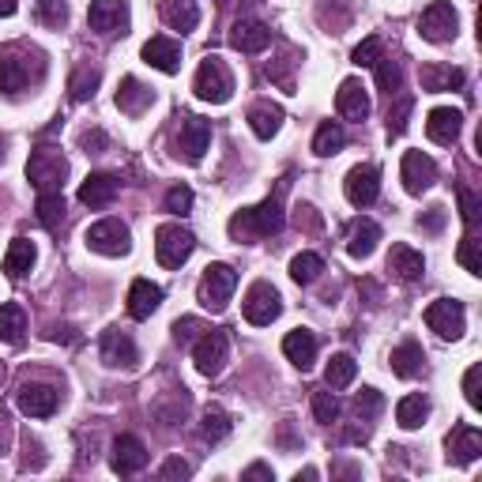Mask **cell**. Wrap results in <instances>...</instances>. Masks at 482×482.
I'll return each mask as SVG.
<instances>
[{"mask_svg":"<svg viewBox=\"0 0 482 482\" xmlns=\"http://www.w3.org/2000/svg\"><path fill=\"white\" fill-rule=\"evenodd\" d=\"M98 354L110 369H133L140 362V350H136V339L121 328H106L103 339H98Z\"/></svg>","mask_w":482,"mask_h":482,"instance_id":"obj_15","label":"cell"},{"mask_svg":"<svg viewBox=\"0 0 482 482\" xmlns=\"http://www.w3.org/2000/svg\"><path fill=\"white\" fill-rule=\"evenodd\" d=\"M234 287H238V271L231 264H208L204 279H200V287H196V301L211 313H222L226 301H231V294H234Z\"/></svg>","mask_w":482,"mask_h":482,"instance_id":"obj_6","label":"cell"},{"mask_svg":"<svg viewBox=\"0 0 482 482\" xmlns=\"http://www.w3.org/2000/svg\"><path fill=\"white\" fill-rule=\"evenodd\" d=\"M283 354H287V362H294L301 373L313 369V362H317V336L310 332V328H294V332L283 336Z\"/></svg>","mask_w":482,"mask_h":482,"instance_id":"obj_25","label":"cell"},{"mask_svg":"<svg viewBox=\"0 0 482 482\" xmlns=\"http://www.w3.org/2000/svg\"><path fill=\"white\" fill-rule=\"evenodd\" d=\"M27 177L38 192H61L68 177V159L61 155V147H34L27 159Z\"/></svg>","mask_w":482,"mask_h":482,"instance_id":"obj_3","label":"cell"},{"mask_svg":"<svg viewBox=\"0 0 482 482\" xmlns=\"http://www.w3.org/2000/svg\"><path fill=\"white\" fill-rule=\"evenodd\" d=\"M429 418V399L426 396H403L399 403H396V422L403 426V429H418L422 422Z\"/></svg>","mask_w":482,"mask_h":482,"instance_id":"obj_37","label":"cell"},{"mask_svg":"<svg viewBox=\"0 0 482 482\" xmlns=\"http://www.w3.org/2000/svg\"><path fill=\"white\" fill-rule=\"evenodd\" d=\"M389 271H396L403 283H415V279H422V271H426V257H422L418 249H411V245H392Z\"/></svg>","mask_w":482,"mask_h":482,"instance_id":"obj_30","label":"cell"},{"mask_svg":"<svg viewBox=\"0 0 482 482\" xmlns=\"http://www.w3.org/2000/svg\"><path fill=\"white\" fill-rule=\"evenodd\" d=\"M249 129L257 140H271L279 129H283V106H271V103H261L249 110Z\"/></svg>","mask_w":482,"mask_h":482,"instance_id":"obj_32","label":"cell"},{"mask_svg":"<svg viewBox=\"0 0 482 482\" xmlns=\"http://www.w3.org/2000/svg\"><path fill=\"white\" fill-rule=\"evenodd\" d=\"M320 271H324V257L320 252H298V257L290 261V279L298 287H313L317 279H320Z\"/></svg>","mask_w":482,"mask_h":482,"instance_id":"obj_39","label":"cell"},{"mask_svg":"<svg viewBox=\"0 0 482 482\" xmlns=\"http://www.w3.org/2000/svg\"><path fill=\"white\" fill-rule=\"evenodd\" d=\"M15 8H19V0H0V19L15 15Z\"/></svg>","mask_w":482,"mask_h":482,"instance_id":"obj_60","label":"cell"},{"mask_svg":"<svg viewBox=\"0 0 482 482\" xmlns=\"http://www.w3.org/2000/svg\"><path fill=\"white\" fill-rule=\"evenodd\" d=\"M0 380H5V366H0Z\"/></svg>","mask_w":482,"mask_h":482,"instance_id":"obj_63","label":"cell"},{"mask_svg":"<svg viewBox=\"0 0 482 482\" xmlns=\"http://www.w3.org/2000/svg\"><path fill=\"white\" fill-rule=\"evenodd\" d=\"M34 241H27V238H15L12 245H8V252H5V271H8V279H23L31 268H34Z\"/></svg>","mask_w":482,"mask_h":482,"instance_id":"obj_34","label":"cell"},{"mask_svg":"<svg viewBox=\"0 0 482 482\" xmlns=\"http://www.w3.org/2000/svg\"><path fill=\"white\" fill-rule=\"evenodd\" d=\"M117 192H121V182L113 173H91L87 182L80 185V204H87V208H110L113 200H117Z\"/></svg>","mask_w":482,"mask_h":482,"instance_id":"obj_26","label":"cell"},{"mask_svg":"<svg viewBox=\"0 0 482 482\" xmlns=\"http://www.w3.org/2000/svg\"><path fill=\"white\" fill-rule=\"evenodd\" d=\"M399 182H403V189H408L411 196H422V192L434 189V182H438V162L429 159V155H422V151H408L403 162H399Z\"/></svg>","mask_w":482,"mask_h":482,"instance_id":"obj_14","label":"cell"},{"mask_svg":"<svg viewBox=\"0 0 482 482\" xmlns=\"http://www.w3.org/2000/svg\"><path fill=\"white\" fill-rule=\"evenodd\" d=\"M143 61H147L151 68L166 72V75L182 72V42H177V38H166V34L151 38V42L143 45Z\"/></svg>","mask_w":482,"mask_h":482,"instance_id":"obj_24","label":"cell"},{"mask_svg":"<svg viewBox=\"0 0 482 482\" xmlns=\"http://www.w3.org/2000/svg\"><path fill=\"white\" fill-rule=\"evenodd\" d=\"M98 84H103V72L84 64V68H75L72 72V80H68V91H72V103H87V98H94Z\"/></svg>","mask_w":482,"mask_h":482,"instance_id":"obj_41","label":"cell"},{"mask_svg":"<svg viewBox=\"0 0 482 482\" xmlns=\"http://www.w3.org/2000/svg\"><path fill=\"white\" fill-rule=\"evenodd\" d=\"M339 396L328 389V392H313V415H317V422H324V426H332L336 418H339Z\"/></svg>","mask_w":482,"mask_h":482,"instance_id":"obj_46","label":"cell"},{"mask_svg":"<svg viewBox=\"0 0 482 482\" xmlns=\"http://www.w3.org/2000/svg\"><path fill=\"white\" fill-rule=\"evenodd\" d=\"M456 261H460L471 275H482V257H478V241H475V238H464V241H460V252H456Z\"/></svg>","mask_w":482,"mask_h":482,"instance_id":"obj_50","label":"cell"},{"mask_svg":"<svg viewBox=\"0 0 482 482\" xmlns=\"http://www.w3.org/2000/svg\"><path fill=\"white\" fill-rule=\"evenodd\" d=\"M464 68H452V64H426L422 68V91L438 94V91H456L464 87Z\"/></svg>","mask_w":482,"mask_h":482,"instance_id":"obj_31","label":"cell"},{"mask_svg":"<svg viewBox=\"0 0 482 482\" xmlns=\"http://www.w3.org/2000/svg\"><path fill=\"white\" fill-rule=\"evenodd\" d=\"M411 110H415V98L408 94V98H399V103L389 110V136H403L408 133V117H411Z\"/></svg>","mask_w":482,"mask_h":482,"instance_id":"obj_47","label":"cell"},{"mask_svg":"<svg viewBox=\"0 0 482 482\" xmlns=\"http://www.w3.org/2000/svg\"><path fill=\"white\" fill-rule=\"evenodd\" d=\"M380 57H385V45H380V38H366L362 45H354V54H350V61L359 64V68H373Z\"/></svg>","mask_w":482,"mask_h":482,"instance_id":"obj_48","label":"cell"},{"mask_svg":"<svg viewBox=\"0 0 482 482\" xmlns=\"http://www.w3.org/2000/svg\"><path fill=\"white\" fill-rule=\"evenodd\" d=\"M445 456H448V464H456V467H467V464H475L478 456H482V434L475 426H467V422H460V426H452L448 429V438H445Z\"/></svg>","mask_w":482,"mask_h":482,"instance_id":"obj_16","label":"cell"},{"mask_svg":"<svg viewBox=\"0 0 482 482\" xmlns=\"http://www.w3.org/2000/svg\"><path fill=\"white\" fill-rule=\"evenodd\" d=\"M15 403H19L23 415H31V418H49V415L57 411L61 396H57V389H49V385H23L19 396H15Z\"/></svg>","mask_w":482,"mask_h":482,"instance_id":"obj_22","label":"cell"},{"mask_svg":"<svg viewBox=\"0 0 482 482\" xmlns=\"http://www.w3.org/2000/svg\"><path fill=\"white\" fill-rule=\"evenodd\" d=\"M377 241H380V226L373 219H354L350 231H347V252L354 261H369L377 252Z\"/></svg>","mask_w":482,"mask_h":482,"instance_id":"obj_27","label":"cell"},{"mask_svg":"<svg viewBox=\"0 0 482 482\" xmlns=\"http://www.w3.org/2000/svg\"><path fill=\"white\" fill-rule=\"evenodd\" d=\"M279 313H283V298H279V290L271 283H264V279H257L245 294V320L264 328V324L279 320Z\"/></svg>","mask_w":482,"mask_h":482,"instance_id":"obj_11","label":"cell"},{"mask_svg":"<svg viewBox=\"0 0 482 482\" xmlns=\"http://www.w3.org/2000/svg\"><path fill=\"white\" fill-rule=\"evenodd\" d=\"M456 196H460V215H464V222H467V226H478V211H482L478 196H475L471 189H460Z\"/></svg>","mask_w":482,"mask_h":482,"instance_id":"obj_52","label":"cell"},{"mask_svg":"<svg viewBox=\"0 0 482 482\" xmlns=\"http://www.w3.org/2000/svg\"><path fill=\"white\" fill-rule=\"evenodd\" d=\"M231 45L238 49V54H264V49L271 45V27H264L261 19H238L231 27Z\"/></svg>","mask_w":482,"mask_h":482,"instance_id":"obj_20","label":"cell"},{"mask_svg":"<svg viewBox=\"0 0 482 482\" xmlns=\"http://www.w3.org/2000/svg\"><path fill=\"white\" fill-rule=\"evenodd\" d=\"M166 211L170 215H189V208H192V189L189 185H173L170 192H166Z\"/></svg>","mask_w":482,"mask_h":482,"instance_id":"obj_49","label":"cell"},{"mask_svg":"<svg viewBox=\"0 0 482 482\" xmlns=\"http://www.w3.org/2000/svg\"><path fill=\"white\" fill-rule=\"evenodd\" d=\"M226 359H231V336L226 332H204L192 347V362L204 377H219Z\"/></svg>","mask_w":482,"mask_h":482,"instance_id":"obj_12","label":"cell"},{"mask_svg":"<svg viewBox=\"0 0 482 482\" xmlns=\"http://www.w3.org/2000/svg\"><path fill=\"white\" fill-rule=\"evenodd\" d=\"M34 15L45 27H64L68 23V5L64 0H34Z\"/></svg>","mask_w":482,"mask_h":482,"instance_id":"obj_45","label":"cell"},{"mask_svg":"<svg viewBox=\"0 0 482 482\" xmlns=\"http://www.w3.org/2000/svg\"><path fill=\"white\" fill-rule=\"evenodd\" d=\"M8 445H12V434H8V426L0 422V452H8Z\"/></svg>","mask_w":482,"mask_h":482,"instance_id":"obj_61","label":"cell"},{"mask_svg":"<svg viewBox=\"0 0 482 482\" xmlns=\"http://www.w3.org/2000/svg\"><path fill=\"white\" fill-rule=\"evenodd\" d=\"M23 332H27V313H23V306H15V301L0 306V339L15 347V343H23Z\"/></svg>","mask_w":482,"mask_h":482,"instance_id":"obj_38","label":"cell"},{"mask_svg":"<svg viewBox=\"0 0 482 482\" xmlns=\"http://www.w3.org/2000/svg\"><path fill=\"white\" fill-rule=\"evenodd\" d=\"M336 110L343 121H366L369 117V94L362 87V80H343L339 91H336Z\"/></svg>","mask_w":482,"mask_h":482,"instance_id":"obj_23","label":"cell"},{"mask_svg":"<svg viewBox=\"0 0 482 482\" xmlns=\"http://www.w3.org/2000/svg\"><path fill=\"white\" fill-rule=\"evenodd\" d=\"M231 429H234L231 415H226L219 403H211V408L204 411V422H200V438H204L208 445H219V441L231 438Z\"/></svg>","mask_w":482,"mask_h":482,"instance_id":"obj_35","label":"cell"},{"mask_svg":"<svg viewBox=\"0 0 482 482\" xmlns=\"http://www.w3.org/2000/svg\"><path fill=\"white\" fill-rule=\"evenodd\" d=\"M192 475V467L182 460V456H170V460L159 467V478H189Z\"/></svg>","mask_w":482,"mask_h":482,"instance_id":"obj_55","label":"cell"},{"mask_svg":"<svg viewBox=\"0 0 482 482\" xmlns=\"http://www.w3.org/2000/svg\"><path fill=\"white\" fill-rule=\"evenodd\" d=\"M287 182H290V177H283V182H279V189H275L268 200H261L257 208H241V211L231 219V238L252 241V238H271V234L283 231V222H287V215H283Z\"/></svg>","mask_w":482,"mask_h":482,"instance_id":"obj_2","label":"cell"},{"mask_svg":"<svg viewBox=\"0 0 482 482\" xmlns=\"http://www.w3.org/2000/svg\"><path fill=\"white\" fill-rule=\"evenodd\" d=\"M38 222L45 226V231H61V222H64V196L61 192H38Z\"/></svg>","mask_w":482,"mask_h":482,"instance_id":"obj_40","label":"cell"},{"mask_svg":"<svg viewBox=\"0 0 482 482\" xmlns=\"http://www.w3.org/2000/svg\"><path fill=\"white\" fill-rule=\"evenodd\" d=\"M159 15L170 31H196L200 27V8H196V0H159Z\"/></svg>","mask_w":482,"mask_h":482,"instance_id":"obj_28","label":"cell"},{"mask_svg":"<svg viewBox=\"0 0 482 482\" xmlns=\"http://www.w3.org/2000/svg\"><path fill=\"white\" fill-rule=\"evenodd\" d=\"M196 252V234L182 222H162L155 231V257L162 268H182Z\"/></svg>","mask_w":482,"mask_h":482,"instance_id":"obj_5","label":"cell"},{"mask_svg":"<svg viewBox=\"0 0 482 482\" xmlns=\"http://www.w3.org/2000/svg\"><path fill=\"white\" fill-rule=\"evenodd\" d=\"M426 328L429 332H438L441 339H460L467 332V313H464V301L456 298H438L426 306Z\"/></svg>","mask_w":482,"mask_h":482,"instance_id":"obj_7","label":"cell"},{"mask_svg":"<svg viewBox=\"0 0 482 482\" xmlns=\"http://www.w3.org/2000/svg\"><path fill=\"white\" fill-rule=\"evenodd\" d=\"M392 373L396 377H403V380H411V377H418L422 373V366H426V354H422V347L415 343V339H408V343H399L396 350H392Z\"/></svg>","mask_w":482,"mask_h":482,"instance_id":"obj_33","label":"cell"},{"mask_svg":"<svg viewBox=\"0 0 482 482\" xmlns=\"http://www.w3.org/2000/svg\"><path fill=\"white\" fill-rule=\"evenodd\" d=\"M373 68H377V87H380V91H385V94L392 98V94H396V91L403 87V72H399V61H392V57L385 54V57H380V61H377Z\"/></svg>","mask_w":482,"mask_h":482,"instance_id":"obj_44","label":"cell"},{"mask_svg":"<svg viewBox=\"0 0 482 482\" xmlns=\"http://www.w3.org/2000/svg\"><path fill=\"white\" fill-rule=\"evenodd\" d=\"M445 219H448V211H445L441 204L426 208V211L418 215V231H426V234H441V231H445Z\"/></svg>","mask_w":482,"mask_h":482,"instance_id":"obj_51","label":"cell"},{"mask_svg":"<svg viewBox=\"0 0 482 482\" xmlns=\"http://www.w3.org/2000/svg\"><path fill=\"white\" fill-rule=\"evenodd\" d=\"M215 5H219V8H226V5H231V0H215Z\"/></svg>","mask_w":482,"mask_h":482,"instance_id":"obj_62","label":"cell"},{"mask_svg":"<svg viewBox=\"0 0 482 482\" xmlns=\"http://www.w3.org/2000/svg\"><path fill=\"white\" fill-rule=\"evenodd\" d=\"M456 27H460V15H456V8L448 5V0H429V5L422 8V15H418V34L426 42H434V45L452 42Z\"/></svg>","mask_w":482,"mask_h":482,"instance_id":"obj_8","label":"cell"},{"mask_svg":"<svg viewBox=\"0 0 482 482\" xmlns=\"http://www.w3.org/2000/svg\"><path fill=\"white\" fill-rule=\"evenodd\" d=\"M343 192L354 208H369L380 196V170L377 166H354L343 182Z\"/></svg>","mask_w":482,"mask_h":482,"instance_id":"obj_17","label":"cell"},{"mask_svg":"<svg viewBox=\"0 0 482 482\" xmlns=\"http://www.w3.org/2000/svg\"><path fill=\"white\" fill-rule=\"evenodd\" d=\"M192 91H196L200 103L222 106V103H231V94H234V75H231V68H226L219 57H204V61H200V68H196Z\"/></svg>","mask_w":482,"mask_h":482,"instance_id":"obj_4","label":"cell"},{"mask_svg":"<svg viewBox=\"0 0 482 482\" xmlns=\"http://www.w3.org/2000/svg\"><path fill=\"white\" fill-rule=\"evenodd\" d=\"M208 147H211V121L196 117V113H185L182 117V133H177V155H182L185 162H200Z\"/></svg>","mask_w":482,"mask_h":482,"instance_id":"obj_13","label":"cell"},{"mask_svg":"<svg viewBox=\"0 0 482 482\" xmlns=\"http://www.w3.org/2000/svg\"><path fill=\"white\" fill-rule=\"evenodd\" d=\"M80 143L87 147V155H98V151H103L110 140H106V133H98V129H94V133H84V140H80Z\"/></svg>","mask_w":482,"mask_h":482,"instance_id":"obj_56","label":"cell"},{"mask_svg":"<svg viewBox=\"0 0 482 482\" xmlns=\"http://www.w3.org/2000/svg\"><path fill=\"white\" fill-rule=\"evenodd\" d=\"M241 478H245V482H249V478H271V467H268V464H252V467H245Z\"/></svg>","mask_w":482,"mask_h":482,"instance_id":"obj_58","label":"cell"},{"mask_svg":"<svg viewBox=\"0 0 482 482\" xmlns=\"http://www.w3.org/2000/svg\"><path fill=\"white\" fill-rule=\"evenodd\" d=\"M354 373H359V362H354L350 354H332V362H328V369H324V380H328L332 392H339L354 380Z\"/></svg>","mask_w":482,"mask_h":482,"instance_id":"obj_42","label":"cell"},{"mask_svg":"<svg viewBox=\"0 0 482 482\" xmlns=\"http://www.w3.org/2000/svg\"><path fill=\"white\" fill-rule=\"evenodd\" d=\"M196 332H204V324H200L196 317H185V320H177V324H173V339L182 343V347H185V343H192V336H196Z\"/></svg>","mask_w":482,"mask_h":482,"instance_id":"obj_54","label":"cell"},{"mask_svg":"<svg viewBox=\"0 0 482 482\" xmlns=\"http://www.w3.org/2000/svg\"><path fill=\"white\" fill-rule=\"evenodd\" d=\"M279 441H283L287 448H298V445H301V441L290 434V422H283V429H279Z\"/></svg>","mask_w":482,"mask_h":482,"instance_id":"obj_59","label":"cell"},{"mask_svg":"<svg viewBox=\"0 0 482 482\" xmlns=\"http://www.w3.org/2000/svg\"><path fill=\"white\" fill-rule=\"evenodd\" d=\"M380 411H385V396H380L377 389H362L359 396H354V415H359V422L373 426Z\"/></svg>","mask_w":482,"mask_h":482,"instance_id":"obj_43","label":"cell"},{"mask_svg":"<svg viewBox=\"0 0 482 482\" xmlns=\"http://www.w3.org/2000/svg\"><path fill=\"white\" fill-rule=\"evenodd\" d=\"M151 106H155V91L147 84H140L136 75H124L121 87H117V110L124 117H143Z\"/></svg>","mask_w":482,"mask_h":482,"instance_id":"obj_19","label":"cell"},{"mask_svg":"<svg viewBox=\"0 0 482 482\" xmlns=\"http://www.w3.org/2000/svg\"><path fill=\"white\" fill-rule=\"evenodd\" d=\"M147 445L140 441V438H133V434H121L117 441H113V452H110V464H113V471L117 475H136V471H143L147 467Z\"/></svg>","mask_w":482,"mask_h":482,"instance_id":"obj_18","label":"cell"},{"mask_svg":"<svg viewBox=\"0 0 482 482\" xmlns=\"http://www.w3.org/2000/svg\"><path fill=\"white\" fill-rule=\"evenodd\" d=\"M343 143H347V133H343V124H339V121H324L320 129H317V136H313V151H317L320 159L339 155Z\"/></svg>","mask_w":482,"mask_h":482,"instance_id":"obj_36","label":"cell"},{"mask_svg":"<svg viewBox=\"0 0 482 482\" xmlns=\"http://www.w3.org/2000/svg\"><path fill=\"white\" fill-rule=\"evenodd\" d=\"M301 222H306L310 231H317V226H320V219H317V208H313V204H301V208H298V226H301Z\"/></svg>","mask_w":482,"mask_h":482,"instance_id":"obj_57","label":"cell"},{"mask_svg":"<svg viewBox=\"0 0 482 482\" xmlns=\"http://www.w3.org/2000/svg\"><path fill=\"white\" fill-rule=\"evenodd\" d=\"M87 23L94 34L103 38H117V34H129V0H91L87 8Z\"/></svg>","mask_w":482,"mask_h":482,"instance_id":"obj_9","label":"cell"},{"mask_svg":"<svg viewBox=\"0 0 482 482\" xmlns=\"http://www.w3.org/2000/svg\"><path fill=\"white\" fill-rule=\"evenodd\" d=\"M87 245L103 257H129L133 249V231L121 219H98L87 231Z\"/></svg>","mask_w":482,"mask_h":482,"instance_id":"obj_10","label":"cell"},{"mask_svg":"<svg viewBox=\"0 0 482 482\" xmlns=\"http://www.w3.org/2000/svg\"><path fill=\"white\" fill-rule=\"evenodd\" d=\"M45 80V54L27 42H12L0 49V91L8 98H19Z\"/></svg>","mask_w":482,"mask_h":482,"instance_id":"obj_1","label":"cell"},{"mask_svg":"<svg viewBox=\"0 0 482 482\" xmlns=\"http://www.w3.org/2000/svg\"><path fill=\"white\" fill-rule=\"evenodd\" d=\"M478 377H482V366H471L467 373H464V396H467V403L478 411L482 408V396H478Z\"/></svg>","mask_w":482,"mask_h":482,"instance_id":"obj_53","label":"cell"},{"mask_svg":"<svg viewBox=\"0 0 482 482\" xmlns=\"http://www.w3.org/2000/svg\"><path fill=\"white\" fill-rule=\"evenodd\" d=\"M159 306H162V287L159 283H151V279H136V283L129 287V317L133 320H147Z\"/></svg>","mask_w":482,"mask_h":482,"instance_id":"obj_29","label":"cell"},{"mask_svg":"<svg viewBox=\"0 0 482 482\" xmlns=\"http://www.w3.org/2000/svg\"><path fill=\"white\" fill-rule=\"evenodd\" d=\"M460 129H464V113L452 110V106H438V110H429V117H426L429 140L441 143V147H452L456 140H460Z\"/></svg>","mask_w":482,"mask_h":482,"instance_id":"obj_21","label":"cell"}]
</instances>
